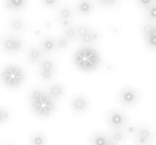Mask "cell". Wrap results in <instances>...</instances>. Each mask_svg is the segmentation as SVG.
I'll use <instances>...</instances> for the list:
<instances>
[{
  "label": "cell",
  "mask_w": 156,
  "mask_h": 145,
  "mask_svg": "<svg viewBox=\"0 0 156 145\" xmlns=\"http://www.w3.org/2000/svg\"><path fill=\"white\" fill-rule=\"evenodd\" d=\"M30 102H31V108L34 111V113L42 118L50 117L56 108L55 99L48 92L41 89H34L31 92Z\"/></svg>",
  "instance_id": "cell-1"
},
{
  "label": "cell",
  "mask_w": 156,
  "mask_h": 145,
  "mask_svg": "<svg viewBox=\"0 0 156 145\" xmlns=\"http://www.w3.org/2000/svg\"><path fill=\"white\" fill-rule=\"evenodd\" d=\"M73 60H74V65L81 71L90 72L99 68L101 62V56L97 50L90 47V46H84V47L77 50Z\"/></svg>",
  "instance_id": "cell-2"
},
{
  "label": "cell",
  "mask_w": 156,
  "mask_h": 145,
  "mask_svg": "<svg viewBox=\"0 0 156 145\" xmlns=\"http://www.w3.org/2000/svg\"><path fill=\"white\" fill-rule=\"evenodd\" d=\"M24 71L18 65H8L2 71V82L10 89L19 88L24 82Z\"/></svg>",
  "instance_id": "cell-3"
},
{
  "label": "cell",
  "mask_w": 156,
  "mask_h": 145,
  "mask_svg": "<svg viewBox=\"0 0 156 145\" xmlns=\"http://www.w3.org/2000/svg\"><path fill=\"white\" fill-rule=\"evenodd\" d=\"M22 47H23L22 41L18 37H14V36L6 37L2 42V49L5 52H8V54H17V52H19L22 50Z\"/></svg>",
  "instance_id": "cell-4"
},
{
  "label": "cell",
  "mask_w": 156,
  "mask_h": 145,
  "mask_svg": "<svg viewBox=\"0 0 156 145\" xmlns=\"http://www.w3.org/2000/svg\"><path fill=\"white\" fill-rule=\"evenodd\" d=\"M77 37L81 39L83 43H94L97 38H99V35L96 33L95 31H92L88 27H84V25H81V27L77 28Z\"/></svg>",
  "instance_id": "cell-5"
},
{
  "label": "cell",
  "mask_w": 156,
  "mask_h": 145,
  "mask_svg": "<svg viewBox=\"0 0 156 145\" xmlns=\"http://www.w3.org/2000/svg\"><path fill=\"white\" fill-rule=\"evenodd\" d=\"M108 121L110 126L114 127L115 130H120L122 127L126 126V116L120 111H112L108 116Z\"/></svg>",
  "instance_id": "cell-6"
},
{
  "label": "cell",
  "mask_w": 156,
  "mask_h": 145,
  "mask_svg": "<svg viewBox=\"0 0 156 145\" xmlns=\"http://www.w3.org/2000/svg\"><path fill=\"white\" fill-rule=\"evenodd\" d=\"M55 74V65L51 60H44L40 65V76L44 80H50Z\"/></svg>",
  "instance_id": "cell-7"
},
{
  "label": "cell",
  "mask_w": 156,
  "mask_h": 145,
  "mask_svg": "<svg viewBox=\"0 0 156 145\" xmlns=\"http://www.w3.org/2000/svg\"><path fill=\"white\" fill-rule=\"evenodd\" d=\"M137 92L132 88H124L122 92H120V101L123 104H126V106H132L137 102Z\"/></svg>",
  "instance_id": "cell-8"
},
{
  "label": "cell",
  "mask_w": 156,
  "mask_h": 145,
  "mask_svg": "<svg viewBox=\"0 0 156 145\" xmlns=\"http://www.w3.org/2000/svg\"><path fill=\"white\" fill-rule=\"evenodd\" d=\"M144 33L147 46L156 50V24H147L144 29Z\"/></svg>",
  "instance_id": "cell-9"
},
{
  "label": "cell",
  "mask_w": 156,
  "mask_h": 145,
  "mask_svg": "<svg viewBox=\"0 0 156 145\" xmlns=\"http://www.w3.org/2000/svg\"><path fill=\"white\" fill-rule=\"evenodd\" d=\"M70 107L76 113H83L88 108V101L83 96H77L70 102Z\"/></svg>",
  "instance_id": "cell-10"
},
{
  "label": "cell",
  "mask_w": 156,
  "mask_h": 145,
  "mask_svg": "<svg viewBox=\"0 0 156 145\" xmlns=\"http://www.w3.org/2000/svg\"><path fill=\"white\" fill-rule=\"evenodd\" d=\"M134 134H136V140H137L140 145H146L151 139V131L146 127H141Z\"/></svg>",
  "instance_id": "cell-11"
},
{
  "label": "cell",
  "mask_w": 156,
  "mask_h": 145,
  "mask_svg": "<svg viewBox=\"0 0 156 145\" xmlns=\"http://www.w3.org/2000/svg\"><path fill=\"white\" fill-rule=\"evenodd\" d=\"M27 0H5V8L8 10H21L24 8Z\"/></svg>",
  "instance_id": "cell-12"
},
{
  "label": "cell",
  "mask_w": 156,
  "mask_h": 145,
  "mask_svg": "<svg viewBox=\"0 0 156 145\" xmlns=\"http://www.w3.org/2000/svg\"><path fill=\"white\" fill-rule=\"evenodd\" d=\"M27 60H28L30 64H37V62H40L42 60V51L36 49V47L31 49L28 51V54H27Z\"/></svg>",
  "instance_id": "cell-13"
},
{
  "label": "cell",
  "mask_w": 156,
  "mask_h": 145,
  "mask_svg": "<svg viewBox=\"0 0 156 145\" xmlns=\"http://www.w3.org/2000/svg\"><path fill=\"white\" fill-rule=\"evenodd\" d=\"M94 9V5L92 3L90 2V0H81L80 3L77 4V10L78 13H81V14H90L91 12Z\"/></svg>",
  "instance_id": "cell-14"
},
{
  "label": "cell",
  "mask_w": 156,
  "mask_h": 145,
  "mask_svg": "<svg viewBox=\"0 0 156 145\" xmlns=\"http://www.w3.org/2000/svg\"><path fill=\"white\" fill-rule=\"evenodd\" d=\"M48 93L56 101V99H59V98L63 97V94H64V88L62 87L60 84H53V85H50V87H49Z\"/></svg>",
  "instance_id": "cell-15"
},
{
  "label": "cell",
  "mask_w": 156,
  "mask_h": 145,
  "mask_svg": "<svg viewBox=\"0 0 156 145\" xmlns=\"http://www.w3.org/2000/svg\"><path fill=\"white\" fill-rule=\"evenodd\" d=\"M56 49V41L54 38H44L42 39V42H41V50L44 52H51V51H54Z\"/></svg>",
  "instance_id": "cell-16"
},
{
  "label": "cell",
  "mask_w": 156,
  "mask_h": 145,
  "mask_svg": "<svg viewBox=\"0 0 156 145\" xmlns=\"http://www.w3.org/2000/svg\"><path fill=\"white\" fill-rule=\"evenodd\" d=\"M31 145H46V137L41 133H36L31 136Z\"/></svg>",
  "instance_id": "cell-17"
},
{
  "label": "cell",
  "mask_w": 156,
  "mask_h": 145,
  "mask_svg": "<svg viewBox=\"0 0 156 145\" xmlns=\"http://www.w3.org/2000/svg\"><path fill=\"white\" fill-rule=\"evenodd\" d=\"M110 141V137L104 134H96L92 137V145H106Z\"/></svg>",
  "instance_id": "cell-18"
},
{
  "label": "cell",
  "mask_w": 156,
  "mask_h": 145,
  "mask_svg": "<svg viewBox=\"0 0 156 145\" xmlns=\"http://www.w3.org/2000/svg\"><path fill=\"white\" fill-rule=\"evenodd\" d=\"M72 15H73V13H72V10H70V8H68V6H63V8L59 10L60 21H70Z\"/></svg>",
  "instance_id": "cell-19"
},
{
  "label": "cell",
  "mask_w": 156,
  "mask_h": 145,
  "mask_svg": "<svg viewBox=\"0 0 156 145\" xmlns=\"http://www.w3.org/2000/svg\"><path fill=\"white\" fill-rule=\"evenodd\" d=\"M110 140L115 144H120L123 140H124V134H123V131H120V130L113 131V134L110 135Z\"/></svg>",
  "instance_id": "cell-20"
},
{
  "label": "cell",
  "mask_w": 156,
  "mask_h": 145,
  "mask_svg": "<svg viewBox=\"0 0 156 145\" xmlns=\"http://www.w3.org/2000/svg\"><path fill=\"white\" fill-rule=\"evenodd\" d=\"M64 37H66L68 41H70V39H74L77 37V29H74L73 27H68L64 29Z\"/></svg>",
  "instance_id": "cell-21"
},
{
  "label": "cell",
  "mask_w": 156,
  "mask_h": 145,
  "mask_svg": "<svg viewBox=\"0 0 156 145\" xmlns=\"http://www.w3.org/2000/svg\"><path fill=\"white\" fill-rule=\"evenodd\" d=\"M56 49L58 50H66L69 45V41L66 37H60V38H56Z\"/></svg>",
  "instance_id": "cell-22"
},
{
  "label": "cell",
  "mask_w": 156,
  "mask_h": 145,
  "mask_svg": "<svg viewBox=\"0 0 156 145\" xmlns=\"http://www.w3.org/2000/svg\"><path fill=\"white\" fill-rule=\"evenodd\" d=\"M9 117H10V113H9V112L6 111L5 108H2V107H0V125L5 123L6 121L9 120Z\"/></svg>",
  "instance_id": "cell-23"
},
{
  "label": "cell",
  "mask_w": 156,
  "mask_h": 145,
  "mask_svg": "<svg viewBox=\"0 0 156 145\" xmlns=\"http://www.w3.org/2000/svg\"><path fill=\"white\" fill-rule=\"evenodd\" d=\"M10 27L14 31H21L23 28V21L22 19H13L10 23Z\"/></svg>",
  "instance_id": "cell-24"
},
{
  "label": "cell",
  "mask_w": 156,
  "mask_h": 145,
  "mask_svg": "<svg viewBox=\"0 0 156 145\" xmlns=\"http://www.w3.org/2000/svg\"><path fill=\"white\" fill-rule=\"evenodd\" d=\"M97 3L101 6H104V8H112V6H114L118 3V0H97Z\"/></svg>",
  "instance_id": "cell-25"
},
{
  "label": "cell",
  "mask_w": 156,
  "mask_h": 145,
  "mask_svg": "<svg viewBox=\"0 0 156 145\" xmlns=\"http://www.w3.org/2000/svg\"><path fill=\"white\" fill-rule=\"evenodd\" d=\"M148 17H150L151 19H154V21H156V4H152L150 8H148Z\"/></svg>",
  "instance_id": "cell-26"
},
{
  "label": "cell",
  "mask_w": 156,
  "mask_h": 145,
  "mask_svg": "<svg viewBox=\"0 0 156 145\" xmlns=\"http://www.w3.org/2000/svg\"><path fill=\"white\" fill-rule=\"evenodd\" d=\"M41 2L45 6H49V8H51V6L58 4V0H41Z\"/></svg>",
  "instance_id": "cell-27"
},
{
  "label": "cell",
  "mask_w": 156,
  "mask_h": 145,
  "mask_svg": "<svg viewBox=\"0 0 156 145\" xmlns=\"http://www.w3.org/2000/svg\"><path fill=\"white\" fill-rule=\"evenodd\" d=\"M138 3H140V5H142V6H150V5H152V3H154V0H138Z\"/></svg>",
  "instance_id": "cell-28"
},
{
  "label": "cell",
  "mask_w": 156,
  "mask_h": 145,
  "mask_svg": "<svg viewBox=\"0 0 156 145\" xmlns=\"http://www.w3.org/2000/svg\"><path fill=\"white\" fill-rule=\"evenodd\" d=\"M106 145H116V144H115V143H113V141H112V140H110V141H109V143H108V144H106Z\"/></svg>",
  "instance_id": "cell-29"
}]
</instances>
